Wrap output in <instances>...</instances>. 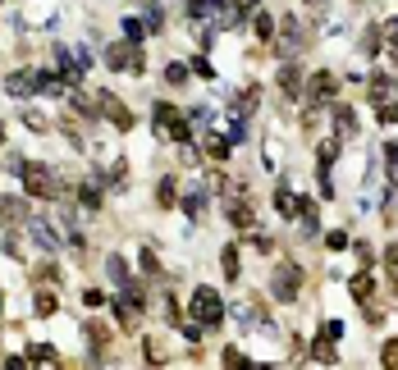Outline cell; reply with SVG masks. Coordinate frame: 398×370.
Returning <instances> with one entry per match:
<instances>
[{
    "mask_svg": "<svg viewBox=\"0 0 398 370\" xmlns=\"http://www.w3.org/2000/svg\"><path fill=\"white\" fill-rule=\"evenodd\" d=\"M325 5H330V0H307V10H311V14H325Z\"/></svg>",
    "mask_w": 398,
    "mask_h": 370,
    "instance_id": "46",
    "label": "cell"
},
{
    "mask_svg": "<svg viewBox=\"0 0 398 370\" xmlns=\"http://www.w3.org/2000/svg\"><path fill=\"white\" fill-rule=\"evenodd\" d=\"M380 124H398V101H385V106H380Z\"/></svg>",
    "mask_w": 398,
    "mask_h": 370,
    "instance_id": "38",
    "label": "cell"
},
{
    "mask_svg": "<svg viewBox=\"0 0 398 370\" xmlns=\"http://www.w3.org/2000/svg\"><path fill=\"white\" fill-rule=\"evenodd\" d=\"M0 302H5V297H0Z\"/></svg>",
    "mask_w": 398,
    "mask_h": 370,
    "instance_id": "50",
    "label": "cell"
},
{
    "mask_svg": "<svg viewBox=\"0 0 398 370\" xmlns=\"http://www.w3.org/2000/svg\"><path fill=\"white\" fill-rule=\"evenodd\" d=\"M334 92H339V78H334V74H316V78L307 83V96H302V106H321V110H325V101H330Z\"/></svg>",
    "mask_w": 398,
    "mask_h": 370,
    "instance_id": "8",
    "label": "cell"
},
{
    "mask_svg": "<svg viewBox=\"0 0 398 370\" xmlns=\"http://www.w3.org/2000/svg\"><path fill=\"white\" fill-rule=\"evenodd\" d=\"M5 256H14V261H23V242L14 238V233H10V238H5Z\"/></svg>",
    "mask_w": 398,
    "mask_h": 370,
    "instance_id": "40",
    "label": "cell"
},
{
    "mask_svg": "<svg viewBox=\"0 0 398 370\" xmlns=\"http://www.w3.org/2000/svg\"><path fill=\"white\" fill-rule=\"evenodd\" d=\"M78 201H83V210H88V215H97V210H101V178H97V174L78 187Z\"/></svg>",
    "mask_w": 398,
    "mask_h": 370,
    "instance_id": "14",
    "label": "cell"
},
{
    "mask_svg": "<svg viewBox=\"0 0 398 370\" xmlns=\"http://www.w3.org/2000/svg\"><path fill=\"white\" fill-rule=\"evenodd\" d=\"M353 256L362 265H376V247H371V242H353Z\"/></svg>",
    "mask_w": 398,
    "mask_h": 370,
    "instance_id": "36",
    "label": "cell"
},
{
    "mask_svg": "<svg viewBox=\"0 0 398 370\" xmlns=\"http://www.w3.org/2000/svg\"><path fill=\"white\" fill-rule=\"evenodd\" d=\"M385 33H389V37H398V19H389V28H385Z\"/></svg>",
    "mask_w": 398,
    "mask_h": 370,
    "instance_id": "48",
    "label": "cell"
},
{
    "mask_svg": "<svg viewBox=\"0 0 398 370\" xmlns=\"http://www.w3.org/2000/svg\"><path fill=\"white\" fill-rule=\"evenodd\" d=\"M97 110H101V115H106V119H110L119 133H128V128H133V115L124 110V101L115 96V92H97Z\"/></svg>",
    "mask_w": 398,
    "mask_h": 370,
    "instance_id": "6",
    "label": "cell"
},
{
    "mask_svg": "<svg viewBox=\"0 0 398 370\" xmlns=\"http://www.w3.org/2000/svg\"><path fill=\"white\" fill-rule=\"evenodd\" d=\"M83 334H88L92 361H101V357H106V348H110V334H106V325H101V320H88V325H83Z\"/></svg>",
    "mask_w": 398,
    "mask_h": 370,
    "instance_id": "12",
    "label": "cell"
},
{
    "mask_svg": "<svg viewBox=\"0 0 398 370\" xmlns=\"http://www.w3.org/2000/svg\"><path fill=\"white\" fill-rule=\"evenodd\" d=\"M385 261H389V283L398 288V242H389V247H385Z\"/></svg>",
    "mask_w": 398,
    "mask_h": 370,
    "instance_id": "35",
    "label": "cell"
},
{
    "mask_svg": "<svg viewBox=\"0 0 398 370\" xmlns=\"http://www.w3.org/2000/svg\"><path fill=\"white\" fill-rule=\"evenodd\" d=\"M371 297H376V283L366 279V274H357V279H353V302H366V306H371Z\"/></svg>",
    "mask_w": 398,
    "mask_h": 370,
    "instance_id": "23",
    "label": "cell"
},
{
    "mask_svg": "<svg viewBox=\"0 0 398 370\" xmlns=\"http://www.w3.org/2000/svg\"><path fill=\"white\" fill-rule=\"evenodd\" d=\"M385 165H389V183H398V142H385Z\"/></svg>",
    "mask_w": 398,
    "mask_h": 370,
    "instance_id": "31",
    "label": "cell"
},
{
    "mask_svg": "<svg viewBox=\"0 0 398 370\" xmlns=\"http://www.w3.org/2000/svg\"><path fill=\"white\" fill-rule=\"evenodd\" d=\"M83 302L97 311V306H106V293H101V288H88V293H83Z\"/></svg>",
    "mask_w": 398,
    "mask_h": 370,
    "instance_id": "42",
    "label": "cell"
},
{
    "mask_svg": "<svg viewBox=\"0 0 398 370\" xmlns=\"http://www.w3.org/2000/svg\"><path fill=\"white\" fill-rule=\"evenodd\" d=\"M275 210H279V215H284V219H298L302 201H298V196H293V192H288V187H275Z\"/></svg>",
    "mask_w": 398,
    "mask_h": 370,
    "instance_id": "18",
    "label": "cell"
},
{
    "mask_svg": "<svg viewBox=\"0 0 398 370\" xmlns=\"http://www.w3.org/2000/svg\"><path fill=\"white\" fill-rule=\"evenodd\" d=\"M298 46H302V28H298V19L288 14L284 19V51H298Z\"/></svg>",
    "mask_w": 398,
    "mask_h": 370,
    "instance_id": "24",
    "label": "cell"
},
{
    "mask_svg": "<svg viewBox=\"0 0 398 370\" xmlns=\"http://www.w3.org/2000/svg\"><path fill=\"white\" fill-rule=\"evenodd\" d=\"M192 69H197L201 78H215V69H210V60H206V55H197V60H192Z\"/></svg>",
    "mask_w": 398,
    "mask_h": 370,
    "instance_id": "43",
    "label": "cell"
},
{
    "mask_svg": "<svg viewBox=\"0 0 398 370\" xmlns=\"http://www.w3.org/2000/svg\"><path fill=\"white\" fill-rule=\"evenodd\" d=\"M106 65H110L115 74H142V69H147L142 42H133V37H124V42H110V46H106Z\"/></svg>",
    "mask_w": 398,
    "mask_h": 370,
    "instance_id": "3",
    "label": "cell"
},
{
    "mask_svg": "<svg viewBox=\"0 0 398 370\" xmlns=\"http://www.w3.org/2000/svg\"><path fill=\"white\" fill-rule=\"evenodd\" d=\"M106 274L115 279V288H124V283H128V270H124L119 256H106Z\"/></svg>",
    "mask_w": 398,
    "mask_h": 370,
    "instance_id": "27",
    "label": "cell"
},
{
    "mask_svg": "<svg viewBox=\"0 0 398 370\" xmlns=\"http://www.w3.org/2000/svg\"><path fill=\"white\" fill-rule=\"evenodd\" d=\"M389 60H394V69H398V37H389Z\"/></svg>",
    "mask_w": 398,
    "mask_h": 370,
    "instance_id": "47",
    "label": "cell"
},
{
    "mask_svg": "<svg viewBox=\"0 0 398 370\" xmlns=\"http://www.w3.org/2000/svg\"><path fill=\"white\" fill-rule=\"evenodd\" d=\"M380 366H389V370H398V338H389L385 348H380Z\"/></svg>",
    "mask_w": 398,
    "mask_h": 370,
    "instance_id": "30",
    "label": "cell"
},
{
    "mask_svg": "<svg viewBox=\"0 0 398 370\" xmlns=\"http://www.w3.org/2000/svg\"><path fill=\"white\" fill-rule=\"evenodd\" d=\"M311 361H316V366H339V352H334V338H316V343H311Z\"/></svg>",
    "mask_w": 398,
    "mask_h": 370,
    "instance_id": "16",
    "label": "cell"
},
{
    "mask_svg": "<svg viewBox=\"0 0 398 370\" xmlns=\"http://www.w3.org/2000/svg\"><path fill=\"white\" fill-rule=\"evenodd\" d=\"M252 28H256V42H275V19L270 14H256Z\"/></svg>",
    "mask_w": 398,
    "mask_h": 370,
    "instance_id": "25",
    "label": "cell"
},
{
    "mask_svg": "<svg viewBox=\"0 0 398 370\" xmlns=\"http://www.w3.org/2000/svg\"><path fill=\"white\" fill-rule=\"evenodd\" d=\"M220 361H224L229 370H243V366H252V361H247V357H243L238 348H224V357H220Z\"/></svg>",
    "mask_w": 398,
    "mask_h": 370,
    "instance_id": "33",
    "label": "cell"
},
{
    "mask_svg": "<svg viewBox=\"0 0 398 370\" xmlns=\"http://www.w3.org/2000/svg\"><path fill=\"white\" fill-rule=\"evenodd\" d=\"M325 247H330V251H343V247H348V233H343V229L325 233Z\"/></svg>",
    "mask_w": 398,
    "mask_h": 370,
    "instance_id": "37",
    "label": "cell"
},
{
    "mask_svg": "<svg viewBox=\"0 0 398 370\" xmlns=\"http://www.w3.org/2000/svg\"><path fill=\"white\" fill-rule=\"evenodd\" d=\"M321 334H325V338H339V334H343V320H325Z\"/></svg>",
    "mask_w": 398,
    "mask_h": 370,
    "instance_id": "44",
    "label": "cell"
},
{
    "mask_svg": "<svg viewBox=\"0 0 398 370\" xmlns=\"http://www.w3.org/2000/svg\"><path fill=\"white\" fill-rule=\"evenodd\" d=\"M380 51V28H366L362 33V55H376Z\"/></svg>",
    "mask_w": 398,
    "mask_h": 370,
    "instance_id": "34",
    "label": "cell"
},
{
    "mask_svg": "<svg viewBox=\"0 0 398 370\" xmlns=\"http://www.w3.org/2000/svg\"><path fill=\"white\" fill-rule=\"evenodd\" d=\"M151 124H156V137L160 142H192V124L179 115V106H169V101H156L151 106Z\"/></svg>",
    "mask_w": 398,
    "mask_h": 370,
    "instance_id": "2",
    "label": "cell"
},
{
    "mask_svg": "<svg viewBox=\"0 0 398 370\" xmlns=\"http://www.w3.org/2000/svg\"><path fill=\"white\" fill-rule=\"evenodd\" d=\"M220 270H224V279H238V270H243V261H238V247H233V242H229V247H220Z\"/></svg>",
    "mask_w": 398,
    "mask_h": 370,
    "instance_id": "20",
    "label": "cell"
},
{
    "mask_svg": "<svg viewBox=\"0 0 398 370\" xmlns=\"http://www.w3.org/2000/svg\"><path fill=\"white\" fill-rule=\"evenodd\" d=\"M14 169L23 174V187H28L33 196H42V201H60V196H65V183H60V174L51 169V165H42V160H19Z\"/></svg>",
    "mask_w": 398,
    "mask_h": 370,
    "instance_id": "1",
    "label": "cell"
},
{
    "mask_svg": "<svg viewBox=\"0 0 398 370\" xmlns=\"http://www.w3.org/2000/svg\"><path fill=\"white\" fill-rule=\"evenodd\" d=\"M0 366H10V370H23V366H33V361H28V357H5Z\"/></svg>",
    "mask_w": 398,
    "mask_h": 370,
    "instance_id": "45",
    "label": "cell"
},
{
    "mask_svg": "<svg viewBox=\"0 0 398 370\" xmlns=\"http://www.w3.org/2000/svg\"><path fill=\"white\" fill-rule=\"evenodd\" d=\"M188 311H192V320H197V325H206V329H220V325H224V302H220V293H215V288H197V293H192V302H188Z\"/></svg>",
    "mask_w": 398,
    "mask_h": 370,
    "instance_id": "4",
    "label": "cell"
},
{
    "mask_svg": "<svg viewBox=\"0 0 398 370\" xmlns=\"http://www.w3.org/2000/svg\"><path fill=\"white\" fill-rule=\"evenodd\" d=\"M165 83H169V87H183V83H188V65H179V60H169V69H165Z\"/></svg>",
    "mask_w": 398,
    "mask_h": 370,
    "instance_id": "28",
    "label": "cell"
},
{
    "mask_svg": "<svg viewBox=\"0 0 398 370\" xmlns=\"http://www.w3.org/2000/svg\"><path fill=\"white\" fill-rule=\"evenodd\" d=\"M56 306H60L56 293H37L33 297V311H37V316H56Z\"/></svg>",
    "mask_w": 398,
    "mask_h": 370,
    "instance_id": "29",
    "label": "cell"
},
{
    "mask_svg": "<svg viewBox=\"0 0 398 370\" xmlns=\"http://www.w3.org/2000/svg\"><path fill=\"white\" fill-rule=\"evenodd\" d=\"M330 119H334V137H357V115L348 101H334L330 106Z\"/></svg>",
    "mask_w": 398,
    "mask_h": 370,
    "instance_id": "10",
    "label": "cell"
},
{
    "mask_svg": "<svg viewBox=\"0 0 398 370\" xmlns=\"http://www.w3.org/2000/svg\"><path fill=\"white\" fill-rule=\"evenodd\" d=\"M97 178H101V187L124 192V187H128V160H115V165H110V178H106V174H97Z\"/></svg>",
    "mask_w": 398,
    "mask_h": 370,
    "instance_id": "17",
    "label": "cell"
},
{
    "mask_svg": "<svg viewBox=\"0 0 398 370\" xmlns=\"http://www.w3.org/2000/svg\"><path fill=\"white\" fill-rule=\"evenodd\" d=\"M138 265H142V270H147V274H160V261H156L151 251H142V256H138Z\"/></svg>",
    "mask_w": 398,
    "mask_h": 370,
    "instance_id": "41",
    "label": "cell"
},
{
    "mask_svg": "<svg viewBox=\"0 0 398 370\" xmlns=\"http://www.w3.org/2000/svg\"><path fill=\"white\" fill-rule=\"evenodd\" d=\"M142 23L151 28V33H160V28H165V14H160V5H156V0H147V10H142Z\"/></svg>",
    "mask_w": 398,
    "mask_h": 370,
    "instance_id": "26",
    "label": "cell"
},
{
    "mask_svg": "<svg viewBox=\"0 0 398 370\" xmlns=\"http://www.w3.org/2000/svg\"><path fill=\"white\" fill-rule=\"evenodd\" d=\"M156 206H160V210H174V206H179V187H174V178H160V187H156Z\"/></svg>",
    "mask_w": 398,
    "mask_h": 370,
    "instance_id": "21",
    "label": "cell"
},
{
    "mask_svg": "<svg viewBox=\"0 0 398 370\" xmlns=\"http://www.w3.org/2000/svg\"><path fill=\"white\" fill-rule=\"evenodd\" d=\"M28 219H33V206H28V201L0 192V224H5V229H19V224H28Z\"/></svg>",
    "mask_w": 398,
    "mask_h": 370,
    "instance_id": "7",
    "label": "cell"
},
{
    "mask_svg": "<svg viewBox=\"0 0 398 370\" xmlns=\"http://www.w3.org/2000/svg\"><path fill=\"white\" fill-rule=\"evenodd\" d=\"M28 361H33V366H60V352L51 348V343H33V348H28Z\"/></svg>",
    "mask_w": 398,
    "mask_h": 370,
    "instance_id": "19",
    "label": "cell"
},
{
    "mask_svg": "<svg viewBox=\"0 0 398 370\" xmlns=\"http://www.w3.org/2000/svg\"><path fill=\"white\" fill-rule=\"evenodd\" d=\"M394 92H398V78H389V74H376V78H371V106L394 101Z\"/></svg>",
    "mask_w": 398,
    "mask_h": 370,
    "instance_id": "13",
    "label": "cell"
},
{
    "mask_svg": "<svg viewBox=\"0 0 398 370\" xmlns=\"http://www.w3.org/2000/svg\"><path fill=\"white\" fill-rule=\"evenodd\" d=\"M23 124H28V128H33V133H42V128H46V119H42V115H37V110H23Z\"/></svg>",
    "mask_w": 398,
    "mask_h": 370,
    "instance_id": "39",
    "label": "cell"
},
{
    "mask_svg": "<svg viewBox=\"0 0 398 370\" xmlns=\"http://www.w3.org/2000/svg\"><path fill=\"white\" fill-rule=\"evenodd\" d=\"M275 83H279V92L293 101V96L302 92V65H298V60H284V69L275 74Z\"/></svg>",
    "mask_w": 398,
    "mask_h": 370,
    "instance_id": "11",
    "label": "cell"
},
{
    "mask_svg": "<svg viewBox=\"0 0 398 370\" xmlns=\"http://www.w3.org/2000/svg\"><path fill=\"white\" fill-rule=\"evenodd\" d=\"M206 201H210V183H201L197 192H188V196H183V215L201 219V215H206Z\"/></svg>",
    "mask_w": 398,
    "mask_h": 370,
    "instance_id": "15",
    "label": "cell"
},
{
    "mask_svg": "<svg viewBox=\"0 0 398 370\" xmlns=\"http://www.w3.org/2000/svg\"><path fill=\"white\" fill-rule=\"evenodd\" d=\"M23 229H28V238H33V242H37L42 251H60V247H65V242H60V233L51 229V224H46L42 215H33L28 224H23Z\"/></svg>",
    "mask_w": 398,
    "mask_h": 370,
    "instance_id": "9",
    "label": "cell"
},
{
    "mask_svg": "<svg viewBox=\"0 0 398 370\" xmlns=\"http://www.w3.org/2000/svg\"><path fill=\"white\" fill-rule=\"evenodd\" d=\"M229 146H233V142L220 137V133H210V137H206V155H210V160H229Z\"/></svg>",
    "mask_w": 398,
    "mask_h": 370,
    "instance_id": "22",
    "label": "cell"
},
{
    "mask_svg": "<svg viewBox=\"0 0 398 370\" xmlns=\"http://www.w3.org/2000/svg\"><path fill=\"white\" fill-rule=\"evenodd\" d=\"M298 293H302V265H293V261L275 265V274H270V297H275V302H293Z\"/></svg>",
    "mask_w": 398,
    "mask_h": 370,
    "instance_id": "5",
    "label": "cell"
},
{
    "mask_svg": "<svg viewBox=\"0 0 398 370\" xmlns=\"http://www.w3.org/2000/svg\"><path fill=\"white\" fill-rule=\"evenodd\" d=\"M147 33H151V28H147L142 19H124V37H133V42H142Z\"/></svg>",
    "mask_w": 398,
    "mask_h": 370,
    "instance_id": "32",
    "label": "cell"
},
{
    "mask_svg": "<svg viewBox=\"0 0 398 370\" xmlns=\"http://www.w3.org/2000/svg\"><path fill=\"white\" fill-rule=\"evenodd\" d=\"M0 146H5V128H0Z\"/></svg>",
    "mask_w": 398,
    "mask_h": 370,
    "instance_id": "49",
    "label": "cell"
}]
</instances>
